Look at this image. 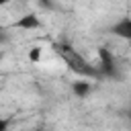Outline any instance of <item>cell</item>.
<instances>
[{"mask_svg":"<svg viewBox=\"0 0 131 131\" xmlns=\"http://www.w3.org/2000/svg\"><path fill=\"white\" fill-rule=\"evenodd\" d=\"M55 51H57L59 57L66 61V66H68L72 72H76L78 76H82V78H86V80L102 78L100 72H98V68L92 66L88 59H84L72 45H68V43H57V45H55Z\"/></svg>","mask_w":131,"mask_h":131,"instance_id":"obj_1","label":"cell"},{"mask_svg":"<svg viewBox=\"0 0 131 131\" xmlns=\"http://www.w3.org/2000/svg\"><path fill=\"white\" fill-rule=\"evenodd\" d=\"M98 72L102 78H115L117 76V66H115V55L111 53L108 47H98Z\"/></svg>","mask_w":131,"mask_h":131,"instance_id":"obj_2","label":"cell"},{"mask_svg":"<svg viewBox=\"0 0 131 131\" xmlns=\"http://www.w3.org/2000/svg\"><path fill=\"white\" fill-rule=\"evenodd\" d=\"M108 31H111L115 37L131 43V16H121L119 20H115V23L111 25Z\"/></svg>","mask_w":131,"mask_h":131,"instance_id":"obj_3","label":"cell"},{"mask_svg":"<svg viewBox=\"0 0 131 131\" xmlns=\"http://www.w3.org/2000/svg\"><path fill=\"white\" fill-rule=\"evenodd\" d=\"M39 27H41V18H39L35 12L23 14V16L16 18L14 25H12V29H18V31H37Z\"/></svg>","mask_w":131,"mask_h":131,"instance_id":"obj_4","label":"cell"},{"mask_svg":"<svg viewBox=\"0 0 131 131\" xmlns=\"http://www.w3.org/2000/svg\"><path fill=\"white\" fill-rule=\"evenodd\" d=\"M72 92H74L76 98H86L92 92V82L86 80V78H80V80L72 82Z\"/></svg>","mask_w":131,"mask_h":131,"instance_id":"obj_5","label":"cell"},{"mask_svg":"<svg viewBox=\"0 0 131 131\" xmlns=\"http://www.w3.org/2000/svg\"><path fill=\"white\" fill-rule=\"evenodd\" d=\"M39 59H41V47H33V49H29V61L37 63Z\"/></svg>","mask_w":131,"mask_h":131,"instance_id":"obj_6","label":"cell"},{"mask_svg":"<svg viewBox=\"0 0 131 131\" xmlns=\"http://www.w3.org/2000/svg\"><path fill=\"white\" fill-rule=\"evenodd\" d=\"M8 127H10V121L6 117H0V131H8Z\"/></svg>","mask_w":131,"mask_h":131,"instance_id":"obj_7","label":"cell"},{"mask_svg":"<svg viewBox=\"0 0 131 131\" xmlns=\"http://www.w3.org/2000/svg\"><path fill=\"white\" fill-rule=\"evenodd\" d=\"M12 0H0V6H6V4H10Z\"/></svg>","mask_w":131,"mask_h":131,"instance_id":"obj_8","label":"cell"}]
</instances>
